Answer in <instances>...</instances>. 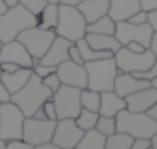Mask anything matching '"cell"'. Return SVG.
<instances>
[{"mask_svg":"<svg viewBox=\"0 0 157 149\" xmlns=\"http://www.w3.org/2000/svg\"><path fill=\"white\" fill-rule=\"evenodd\" d=\"M54 38H56L54 30H48V28H42V26H32V28H26V30L20 32L16 40L28 50V54L34 60H40L48 52V48L52 46Z\"/></svg>","mask_w":157,"mask_h":149,"instance_id":"obj_6","label":"cell"},{"mask_svg":"<svg viewBox=\"0 0 157 149\" xmlns=\"http://www.w3.org/2000/svg\"><path fill=\"white\" fill-rule=\"evenodd\" d=\"M56 74L64 86H72V88H80V90L88 88V72H86L84 64L66 60L56 68Z\"/></svg>","mask_w":157,"mask_h":149,"instance_id":"obj_13","label":"cell"},{"mask_svg":"<svg viewBox=\"0 0 157 149\" xmlns=\"http://www.w3.org/2000/svg\"><path fill=\"white\" fill-rule=\"evenodd\" d=\"M129 149H151V139L137 137V139H133V143H131Z\"/></svg>","mask_w":157,"mask_h":149,"instance_id":"obj_35","label":"cell"},{"mask_svg":"<svg viewBox=\"0 0 157 149\" xmlns=\"http://www.w3.org/2000/svg\"><path fill=\"white\" fill-rule=\"evenodd\" d=\"M30 78H32V68H18L16 72H12V74H6V72L0 74V82L6 86V90L10 94L20 92V90L28 84Z\"/></svg>","mask_w":157,"mask_h":149,"instance_id":"obj_19","label":"cell"},{"mask_svg":"<svg viewBox=\"0 0 157 149\" xmlns=\"http://www.w3.org/2000/svg\"><path fill=\"white\" fill-rule=\"evenodd\" d=\"M32 72L36 74V76L38 78H46V76H50V74H54L56 72V68H54V66H46V64H36L34 68H32Z\"/></svg>","mask_w":157,"mask_h":149,"instance_id":"obj_33","label":"cell"},{"mask_svg":"<svg viewBox=\"0 0 157 149\" xmlns=\"http://www.w3.org/2000/svg\"><path fill=\"white\" fill-rule=\"evenodd\" d=\"M115 127H117V131H123V133L131 135L133 139L137 137L151 139L157 133V121L153 117H149L145 111L121 109L115 115Z\"/></svg>","mask_w":157,"mask_h":149,"instance_id":"obj_3","label":"cell"},{"mask_svg":"<svg viewBox=\"0 0 157 149\" xmlns=\"http://www.w3.org/2000/svg\"><path fill=\"white\" fill-rule=\"evenodd\" d=\"M80 88L72 86H60L58 92H54L52 101L56 105V115L58 119H76L78 113L82 111V101H80Z\"/></svg>","mask_w":157,"mask_h":149,"instance_id":"obj_8","label":"cell"},{"mask_svg":"<svg viewBox=\"0 0 157 149\" xmlns=\"http://www.w3.org/2000/svg\"><path fill=\"white\" fill-rule=\"evenodd\" d=\"M82 135H84V129L78 127L76 119H58L52 135V143L60 145L62 149H74L80 143Z\"/></svg>","mask_w":157,"mask_h":149,"instance_id":"obj_12","label":"cell"},{"mask_svg":"<svg viewBox=\"0 0 157 149\" xmlns=\"http://www.w3.org/2000/svg\"><path fill=\"white\" fill-rule=\"evenodd\" d=\"M113 60H115V66H117L119 72L137 74V72H143V70L149 68L155 62V56L149 48L143 50V52H131L129 48L121 46L113 54Z\"/></svg>","mask_w":157,"mask_h":149,"instance_id":"obj_9","label":"cell"},{"mask_svg":"<svg viewBox=\"0 0 157 149\" xmlns=\"http://www.w3.org/2000/svg\"><path fill=\"white\" fill-rule=\"evenodd\" d=\"M86 72H88V88L94 92H111L115 84V76L119 74L115 66L113 56L104 58V60L86 62Z\"/></svg>","mask_w":157,"mask_h":149,"instance_id":"obj_5","label":"cell"},{"mask_svg":"<svg viewBox=\"0 0 157 149\" xmlns=\"http://www.w3.org/2000/svg\"><path fill=\"white\" fill-rule=\"evenodd\" d=\"M98 117H100V113H98V111L84 109V107H82V111L78 113V117H76V123H78V127H80V129L90 131V129H96Z\"/></svg>","mask_w":157,"mask_h":149,"instance_id":"obj_29","label":"cell"},{"mask_svg":"<svg viewBox=\"0 0 157 149\" xmlns=\"http://www.w3.org/2000/svg\"><path fill=\"white\" fill-rule=\"evenodd\" d=\"M34 149H62L60 145H56V143L48 141V143H40V145H34Z\"/></svg>","mask_w":157,"mask_h":149,"instance_id":"obj_44","label":"cell"},{"mask_svg":"<svg viewBox=\"0 0 157 149\" xmlns=\"http://www.w3.org/2000/svg\"><path fill=\"white\" fill-rule=\"evenodd\" d=\"M82 0H60V4H66V6H78Z\"/></svg>","mask_w":157,"mask_h":149,"instance_id":"obj_48","label":"cell"},{"mask_svg":"<svg viewBox=\"0 0 157 149\" xmlns=\"http://www.w3.org/2000/svg\"><path fill=\"white\" fill-rule=\"evenodd\" d=\"M74 149H105V135H101L98 129L84 131L80 143Z\"/></svg>","mask_w":157,"mask_h":149,"instance_id":"obj_23","label":"cell"},{"mask_svg":"<svg viewBox=\"0 0 157 149\" xmlns=\"http://www.w3.org/2000/svg\"><path fill=\"white\" fill-rule=\"evenodd\" d=\"M32 117H36V119H48V117H46V113H44V109H42V107H38V109H36L34 113H32Z\"/></svg>","mask_w":157,"mask_h":149,"instance_id":"obj_47","label":"cell"},{"mask_svg":"<svg viewBox=\"0 0 157 149\" xmlns=\"http://www.w3.org/2000/svg\"><path fill=\"white\" fill-rule=\"evenodd\" d=\"M68 54H70V60H72V62H76V64H84V60H82V54H80V50H78L76 42H74L72 46H70Z\"/></svg>","mask_w":157,"mask_h":149,"instance_id":"obj_36","label":"cell"},{"mask_svg":"<svg viewBox=\"0 0 157 149\" xmlns=\"http://www.w3.org/2000/svg\"><path fill=\"white\" fill-rule=\"evenodd\" d=\"M18 68H20V66L18 64H12V62H2V64H0V70H2V72H6V74L16 72Z\"/></svg>","mask_w":157,"mask_h":149,"instance_id":"obj_41","label":"cell"},{"mask_svg":"<svg viewBox=\"0 0 157 149\" xmlns=\"http://www.w3.org/2000/svg\"><path fill=\"white\" fill-rule=\"evenodd\" d=\"M145 113H147V115H149V117H153V119H155V121H157V101H155V103H153V105H151V107H149V109H147V111H145Z\"/></svg>","mask_w":157,"mask_h":149,"instance_id":"obj_46","label":"cell"},{"mask_svg":"<svg viewBox=\"0 0 157 149\" xmlns=\"http://www.w3.org/2000/svg\"><path fill=\"white\" fill-rule=\"evenodd\" d=\"M54 32H56V36H62L70 42H78L88 32V22L78 10V6L58 4V24Z\"/></svg>","mask_w":157,"mask_h":149,"instance_id":"obj_4","label":"cell"},{"mask_svg":"<svg viewBox=\"0 0 157 149\" xmlns=\"http://www.w3.org/2000/svg\"><path fill=\"white\" fill-rule=\"evenodd\" d=\"M147 22H149V26L153 28V32H157V10L147 12Z\"/></svg>","mask_w":157,"mask_h":149,"instance_id":"obj_42","label":"cell"},{"mask_svg":"<svg viewBox=\"0 0 157 149\" xmlns=\"http://www.w3.org/2000/svg\"><path fill=\"white\" fill-rule=\"evenodd\" d=\"M109 8V0H82L78 4V10L82 12V16L86 18V22H96L98 18L107 14Z\"/></svg>","mask_w":157,"mask_h":149,"instance_id":"obj_20","label":"cell"},{"mask_svg":"<svg viewBox=\"0 0 157 149\" xmlns=\"http://www.w3.org/2000/svg\"><path fill=\"white\" fill-rule=\"evenodd\" d=\"M76 46H78V50H80V54H82V60H84V64H86V62L104 60V58H111V56H113L111 52H100V50H94V48L90 46V44L86 42L84 38H82V40H78V42H76Z\"/></svg>","mask_w":157,"mask_h":149,"instance_id":"obj_25","label":"cell"},{"mask_svg":"<svg viewBox=\"0 0 157 149\" xmlns=\"http://www.w3.org/2000/svg\"><path fill=\"white\" fill-rule=\"evenodd\" d=\"M0 48H2V40H0Z\"/></svg>","mask_w":157,"mask_h":149,"instance_id":"obj_55","label":"cell"},{"mask_svg":"<svg viewBox=\"0 0 157 149\" xmlns=\"http://www.w3.org/2000/svg\"><path fill=\"white\" fill-rule=\"evenodd\" d=\"M8 101H12V94L6 90V86L0 82V103H8Z\"/></svg>","mask_w":157,"mask_h":149,"instance_id":"obj_39","label":"cell"},{"mask_svg":"<svg viewBox=\"0 0 157 149\" xmlns=\"http://www.w3.org/2000/svg\"><path fill=\"white\" fill-rule=\"evenodd\" d=\"M149 50L153 52L155 60H157V32H153V36H151V44H149Z\"/></svg>","mask_w":157,"mask_h":149,"instance_id":"obj_43","label":"cell"},{"mask_svg":"<svg viewBox=\"0 0 157 149\" xmlns=\"http://www.w3.org/2000/svg\"><path fill=\"white\" fill-rule=\"evenodd\" d=\"M18 4H22V6L28 8L32 14L38 16L40 12L44 10V6H46V0H18Z\"/></svg>","mask_w":157,"mask_h":149,"instance_id":"obj_31","label":"cell"},{"mask_svg":"<svg viewBox=\"0 0 157 149\" xmlns=\"http://www.w3.org/2000/svg\"><path fill=\"white\" fill-rule=\"evenodd\" d=\"M72 44L74 42H70V40L62 38V36H56V38H54V42H52V46L48 48V52L40 58V64H46V66H54V68H58L62 62L70 60L68 50H70Z\"/></svg>","mask_w":157,"mask_h":149,"instance_id":"obj_15","label":"cell"},{"mask_svg":"<svg viewBox=\"0 0 157 149\" xmlns=\"http://www.w3.org/2000/svg\"><path fill=\"white\" fill-rule=\"evenodd\" d=\"M24 119L26 115L16 103H0V139H4L6 143L22 139Z\"/></svg>","mask_w":157,"mask_h":149,"instance_id":"obj_7","label":"cell"},{"mask_svg":"<svg viewBox=\"0 0 157 149\" xmlns=\"http://www.w3.org/2000/svg\"><path fill=\"white\" fill-rule=\"evenodd\" d=\"M139 6H141V10H145V12L157 10V0H139Z\"/></svg>","mask_w":157,"mask_h":149,"instance_id":"obj_40","label":"cell"},{"mask_svg":"<svg viewBox=\"0 0 157 149\" xmlns=\"http://www.w3.org/2000/svg\"><path fill=\"white\" fill-rule=\"evenodd\" d=\"M32 26H38V16L32 14L22 4H16L0 16V40H2V44L16 40L20 32Z\"/></svg>","mask_w":157,"mask_h":149,"instance_id":"obj_2","label":"cell"},{"mask_svg":"<svg viewBox=\"0 0 157 149\" xmlns=\"http://www.w3.org/2000/svg\"><path fill=\"white\" fill-rule=\"evenodd\" d=\"M129 22H133V24H145V22H147V12H145V10L135 12V14L129 18Z\"/></svg>","mask_w":157,"mask_h":149,"instance_id":"obj_38","label":"cell"},{"mask_svg":"<svg viewBox=\"0 0 157 149\" xmlns=\"http://www.w3.org/2000/svg\"><path fill=\"white\" fill-rule=\"evenodd\" d=\"M151 147H153V149H157V133L153 135V137H151Z\"/></svg>","mask_w":157,"mask_h":149,"instance_id":"obj_52","label":"cell"},{"mask_svg":"<svg viewBox=\"0 0 157 149\" xmlns=\"http://www.w3.org/2000/svg\"><path fill=\"white\" fill-rule=\"evenodd\" d=\"M100 99L101 94L100 92H94L90 88H84L80 92V101L84 109H92V111H100Z\"/></svg>","mask_w":157,"mask_h":149,"instance_id":"obj_28","label":"cell"},{"mask_svg":"<svg viewBox=\"0 0 157 149\" xmlns=\"http://www.w3.org/2000/svg\"><path fill=\"white\" fill-rule=\"evenodd\" d=\"M46 4H60V0H46Z\"/></svg>","mask_w":157,"mask_h":149,"instance_id":"obj_54","label":"cell"},{"mask_svg":"<svg viewBox=\"0 0 157 149\" xmlns=\"http://www.w3.org/2000/svg\"><path fill=\"white\" fill-rule=\"evenodd\" d=\"M0 149H8V145H6V141H4V139H0Z\"/></svg>","mask_w":157,"mask_h":149,"instance_id":"obj_53","label":"cell"},{"mask_svg":"<svg viewBox=\"0 0 157 149\" xmlns=\"http://www.w3.org/2000/svg\"><path fill=\"white\" fill-rule=\"evenodd\" d=\"M52 96L54 94L42 84V78H38L32 72V78L28 80V84L24 86L20 92L12 94V103H16L26 117H32V113H34L38 107H42V103L46 101V99H52Z\"/></svg>","mask_w":157,"mask_h":149,"instance_id":"obj_1","label":"cell"},{"mask_svg":"<svg viewBox=\"0 0 157 149\" xmlns=\"http://www.w3.org/2000/svg\"><path fill=\"white\" fill-rule=\"evenodd\" d=\"M6 145H8V149H34V145H30V143L22 141V139H16V141H8Z\"/></svg>","mask_w":157,"mask_h":149,"instance_id":"obj_37","label":"cell"},{"mask_svg":"<svg viewBox=\"0 0 157 149\" xmlns=\"http://www.w3.org/2000/svg\"><path fill=\"white\" fill-rule=\"evenodd\" d=\"M56 121L52 119H36V117H26L24 119V129H22V141L30 145H40V143L52 141Z\"/></svg>","mask_w":157,"mask_h":149,"instance_id":"obj_11","label":"cell"},{"mask_svg":"<svg viewBox=\"0 0 157 149\" xmlns=\"http://www.w3.org/2000/svg\"><path fill=\"white\" fill-rule=\"evenodd\" d=\"M149 86H151L153 90H157V76L153 78V80H149Z\"/></svg>","mask_w":157,"mask_h":149,"instance_id":"obj_51","label":"cell"},{"mask_svg":"<svg viewBox=\"0 0 157 149\" xmlns=\"http://www.w3.org/2000/svg\"><path fill=\"white\" fill-rule=\"evenodd\" d=\"M125 48H129L131 52H143V50H147V48H143L141 44H137V42H131V44H127Z\"/></svg>","mask_w":157,"mask_h":149,"instance_id":"obj_45","label":"cell"},{"mask_svg":"<svg viewBox=\"0 0 157 149\" xmlns=\"http://www.w3.org/2000/svg\"><path fill=\"white\" fill-rule=\"evenodd\" d=\"M131 143H133V137L123 131H115L105 137V149H129Z\"/></svg>","mask_w":157,"mask_h":149,"instance_id":"obj_27","label":"cell"},{"mask_svg":"<svg viewBox=\"0 0 157 149\" xmlns=\"http://www.w3.org/2000/svg\"><path fill=\"white\" fill-rule=\"evenodd\" d=\"M121 109H125V99L111 90V92H101L100 99V115H107V117H115Z\"/></svg>","mask_w":157,"mask_h":149,"instance_id":"obj_21","label":"cell"},{"mask_svg":"<svg viewBox=\"0 0 157 149\" xmlns=\"http://www.w3.org/2000/svg\"><path fill=\"white\" fill-rule=\"evenodd\" d=\"M0 74H2V70H0Z\"/></svg>","mask_w":157,"mask_h":149,"instance_id":"obj_56","label":"cell"},{"mask_svg":"<svg viewBox=\"0 0 157 149\" xmlns=\"http://www.w3.org/2000/svg\"><path fill=\"white\" fill-rule=\"evenodd\" d=\"M84 40L94 50H100V52L115 54L119 48H121V44L117 42V38H115V36H109V34H86Z\"/></svg>","mask_w":157,"mask_h":149,"instance_id":"obj_22","label":"cell"},{"mask_svg":"<svg viewBox=\"0 0 157 149\" xmlns=\"http://www.w3.org/2000/svg\"><path fill=\"white\" fill-rule=\"evenodd\" d=\"M4 2H6L8 8H12V6H16V4H18V0H4Z\"/></svg>","mask_w":157,"mask_h":149,"instance_id":"obj_50","label":"cell"},{"mask_svg":"<svg viewBox=\"0 0 157 149\" xmlns=\"http://www.w3.org/2000/svg\"><path fill=\"white\" fill-rule=\"evenodd\" d=\"M115 38L121 46H127L131 42L141 44L143 48H149L151 36H153V28L149 26V22L145 24H133L129 20L125 22H115Z\"/></svg>","mask_w":157,"mask_h":149,"instance_id":"obj_10","label":"cell"},{"mask_svg":"<svg viewBox=\"0 0 157 149\" xmlns=\"http://www.w3.org/2000/svg\"><path fill=\"white\" fill-rule=\"evenodd\" d=\"M42 84L46 86L48 90L54 94V92H58L60 90V86H62V82H60V78H58V74L54 72V74H50V76H46V78H42Z\"/></svg>","mask_w":157,"mask_h":149,"instance_id":"obj_32","label":"cell"},{"mask_svg":"<svg viewBox=\"0 0 157 149\" xmlns=\"http://www.w3.org/2000/svg\"><path fill=\"white\" fill-rule=\"evenodd\" d=\"M42 109L44 113H46L48 119H52V121H58V115H56V105H54L52 99H46V101L42 103Z\"/></svg>","mask_w":157,"mask_h":149,"instance_id":"obj_34","label":"cell"},{"mask_svg":"<svg viewBox=\"0 0 157 149\" xmlns=\"http://www.w3.org/2000/svg\"><path fill=\"white\" fill-rule=\"evenodd\" d=\"M151 149H153V147H151Z\"/></svg>","mask_w":157,"mask_h":149,"instance_id":"obj_57","label":"cell"},{"mask_svg":"<svg viewBox=\"0 0 157 149\" xmlns=\"http://www.w3.org/2000/svg\"><path fill=\"white\" fill-rule=\"evenodd\" d=\"M139 10H141L139 0H109L107 16L113 22H125Z\"/></svg>","mask_w":157,"mask_h":149,"instance_id":"obj_18","label":"cell"},{"mask_svg":"<svg viewBox=\"0 0 157 149\" xmlns=\"http://www.w3.org/2000/svg\"><path fill=\"white\" fill-rule=\"evenodd\" d=\"M96 129L100 131L101 135H111L117 131V127H115V117H107V115H100L98 117V123H96Z\"/></svg>","mask_w":157,"mask_h":149,"instance_id":"obj_30","label":"cell"},{"mask_svg":"<svg viewBox=\"0 0 157 149\" xmlns=\"http://www.w3.org/2000/svg\"><path fill=\"white\" fill-rule=\"evenodd\" d=\"M123 99H125V109H129V111H147L157 101V90H153L149 86V88H145V90L129 94V96L123 97Z\"/></svg>","mask_w":157,"mask_h":149,"instance_id":"obj_17","label":"cell"},{"mask_svg":"<svg viewBox=\"0 0 157 149\" xmlns=\"http://www.w3.org/2000/svg\"><path fill=\"white\" fill-rule=\"evenodd\" d=\"M149 88V82L147 80H139L135 78L133 74H127V72H119L115 76V84H113V92L121 97H127L129 94H135L139 90H145Z\"/></svg>","mask_w":157,"mask_h":149,"instance_id":"obj_16","label":"cell"},{"mask_svg":"<svg viewBox=\"0 0 157 149\" xmlns=\"http://www.w3.org/2000/svg\"><path fill=\"white\" fill-rule=\"evenodd\" d=\"M8 10V6H6V2H4V0H0V16L4 14V12Z\"/></svg>","mask_w":157,"mask_h":149,"instance_id":"obj_49","label":"cell"},{"mask_svg":"<svg viewBox=\"0 0 157 149\" xmlns=\"http://www.w3.org/2000/svg\"><path fill=\"white\" fill-rule=\"evenodd\" d=\"M2 62H12V64H18L20 68H34V58L28 54V50L18 40H10V42L2 44V48H0V64Z\"/></svg>","mask_w":157,"mask_h":149,"instance_id":"obj_14","label":"cell"},{"mask_svg":"<svg viewBox=\"0 0 157 149\" xmlns=\"http://www.w3.org/2000/svg\"><path fill=\"white\" fill-rule=\"evenodd\" d=\"M56 24H58V4H46L44 10L38 14V26L56 30Z\"/></svg>","mask_w":157,"mask_h":149,"instance_id":"obj_26","label":"cell"},{"mask_svg":"<svg viewBox=\"0 0 157 149\" xmlns=\"http://www.w3.org/2000/svg\"><path fill=\"white\" fill-rule=\"evenodd\" d=\"M86 34H109V36H113L115 34V22L105 14L101 18H98L96 22H90Z\"/></svg>","mask_w":157,"mask_h":149,"instance_id":"obj_24","label":"cell"}]
</instances>
